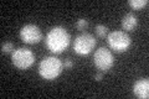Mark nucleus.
I'll use <instances>...</instances> for the list:
<instances>
[{
	"instance_id": "4",
	"label": "nucleus",
	"mask_w": 149,
	"mask_h": 99,
	"mask_svg": "<svg viewBox=\"0 0 149 99\" xmlns=\"http://www.w3.org/2000/svg\"><path fill=\"white\" fill-rule=\"evenodd\" d=\"M13 64L19 69H27L35 62V55L30 48L19 47L11 52Z\"/></svg>"
},
{
	"instance_id": "6",
	"label": "nucleus",
	"mask_w": 149,
	"mask_h": 99,
	"mask_svg": "<svg viewBox=\"0 0 149 99\" xmlns=\"http://www.w3.org/2000/svg\"><path fill=\"white\" fill-rule=\"evenodd\" d=\"M97 44V40L95 39V36L91 34H81L74 39L73 44V50L77 55H88L92 52V50L95 48V46Z\"/></svg>"
},
{
	"instance_id": "2",
	"label": "nucleus",
	"mask_w": 149,
	"mask_h": 99,
	"mask_svg": "<svg viewBox=\"0 0 149 99\" xmlns=\"http://www.w3.org/2000/svg\"><path fill=\"white\" fill-rule=\"evenodd\" d=\"M63 63L56 56H47L39 64V74L44 79L52 81L57 78L62 72Z\"/></svg>"
},
{
	"instance_id": "13",
	"label": "nucleus",
	"mask_w": 149,
	"mask_h": 99,
	"mask_svg": "<svg viewBox=\"0 0 149 99\" xmlns=\"http://www.w3.org/2000/svg\"><path fill=\"white\" fill-rule=\"evenodd\" d=\"M14 51V44L13 42H4L1 45V52L3 53H8V52H13Z\"/></svg>"
},
{
	"instance_id": "10",
	"label": "nucleus",
	"mask_w": 149,
	"mask_h": 99,
	"mask_svg": "<svg viewBox=\"0 0 149 99\" xmlns=\"http://www.w3.org/2000/svg\"><path fill=\"white\" fill-rule=\"evenodd\" d=\"M128 4L134 10H138V9H142L146 5H148V0H129Z\"/></svg>"
},
{
	"instance_id": "11",
	"label": "nucleus",
	"mask_w": 149,
	"mask_h": 99,
	"mask_svg": "<svg viewBox=\"0 0 149 99\" xmlns=\"http://www.w3.org/2000/svg\"><path fill=\"white\" fill-rule=\"evenodd\" d=\"M95 31H96L97 36H100V37H104V36H107V32H108V29H107V26L98 24V25H96Z\"/></svg>"
},
{
	"instance_id": "12",
	"label": "nucleus",
	"mask_w": 149,
	"mask_h": 99,
	"mask_svg": "<svg viewBox=\"0 0 149 99\" xmlns=\"http://www.w3.org/2000/svg\"><path fill=\"white\" fill-rule=\"evenodd\" d=\"M87 26H88V20L87 19H78V20L76 21V29L77 30H85L87 29Z\"/></svg>"
},
{
	"instance_id": "3",
	"label": "nucleus",
	"mask_w": 149,
	"mask_h": 99,
	"mask_svg": "<svg viewBox=\"0 0 149 99\" xmlns=\"http://www.w3.org/2000/svg\"><path fill=\"white\" fill-rule=\"evenodd\" d=\"M107 44L114 52L122 53L125 52L130 45H132V40H130L129 35L124 31H112L107 35Z\"/></svg>"
},
{
	"instance_id": "15",
	"label": "nucleus",
	"mask_w": 149,
	"mask_h": 99,
	"mask_svg": "<svg viewBox=\"0 0 149 99\" xmlns=\"http://www.w3.org/2000/svg\"><path fill=\"white\" fill-rule=\"evenodd\" d=\"M102 78H103V73H102V72H98L95 76V79H96V81H98V82L102 81Z\"/></svg>"
},
{
	"instance_id": "14",
	"label": "nucleus",
	"mask_w": 149,
	"mask_h": 99,
	"mask_svg": "<svg viewBox=\"0 0 149 99\" xmlns=\"http://www.w3.org/2000/svg\"><path fill=\"white\" fill-rule=\"evenodd\" d=\"M72 66H73V62L71 60H66V61H65V67H66V68H71Z\"/></svg>"
},
{
	"instance_id": "9",
	"label": "nucleus",
	"mask_w": 149,
	"mask_h": 99,
	"mask_svg": "<svg viewBox=\"0 0 149 99\" xmlns=\"http://www.w3.org/2000/svg\"><path fill=\"white\" fill-rule=\"evenodd\" d=\"M138 25V17L133 12L125 14L122 19V27L125 31H133Z\"/></svg>"
},
{
	"instance_id": "1",
	"label": "nucleus",
	"mask_w": 149,
	"mask_h": 99,
	"mask_svg": "<svg viewBox=\"0 0 149 99\" xmlns=\"http://www.w3.org/2000/svg\"><path fill=\"white\" fill-rule=\"evenodd\" d=\"M70 40H71V36H70V34L65 27L55 26L47 32L45 44L46 47L52 53H61L68 47Z\"/></svg>"
},
{
	"instance_id": "7",
	"label": "nucleus",
	"mask_w": 149,
	"mask_h": 99,
	"mask_svg": "<svg viewBox=\"0 0 149 99\" xmlns=\"http://www.w3.org/2000/svg\"><path fill=\"white\" fill-rule=\"evenodd\" d=\"M20 39L25 44L35 45L42 40V31L35 24H26L20 30Z\"/></svg>"
},
{
	"instance_id": "8",
	"label": "nucleus",
	"mask_w": 149,
	"mask_h": 99,
	"mask_svg": "<svg viewBox=\"0 0 149 99\" xmlns=\"http://www.w3.org/2000/svg\"><path fill=\"white\" fill-rule=\"evenodd\" d=\"M134 96L141 99H148L149 97V81L148 78H142L133 84Z\"/></svg>"
},
{
	"instance_id": "5",
	"label": "nucleus",
	"mask_w": 149,
	"mask_h": 99,
	"mask_svg": "<svg viewBox=\"0 0 149 99\" xmlns=\"http://www.w3.org/2000/svg\"><path fill=\"white\" fill-rule=\"evenodd\" d=\"M93 63H95L97 69H100V72L106 73V72H108L112 68V66L114 64V57L108 48L100 47V48H97L95 51Z\"/></svg>"
}]
</instances>
